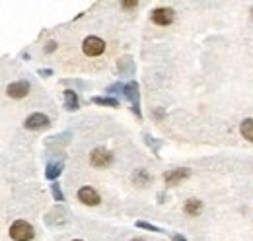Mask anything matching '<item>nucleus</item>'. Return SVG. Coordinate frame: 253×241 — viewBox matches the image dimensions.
Listing matches in <instances>:
<instances>
[{"instance_id":"nucleus-1","label":"nucleus","mask_w":253,"mask_h":241,"mask_svg":"<svg viewBox=\"0 0 253 241\" xmlns=\"http://www.w3.org/2000/svg\"><path fill=\"white\" fill-rule=\"evenodd\" d=\"M33 236H35V230L26 220H18L10 226V238L14 241H32Z\"/></svg>"},{"instance_id":"nucleus-2","label":"nucleus","mask_w":253,"mask_h":241,"mask_svg":"<svg viewBox=\"0 0 253 241\" xmlns=\"http://www.w3.org/2000/svg\"><path fill=\"white\" fill-rule=\"evenodd\" d=\"M125 97L130 101V109L132 113L142 119V113H140V91H138V84L136 82H128L125 86Z\"/></svg>"},{"instance_id":"nucleus-3","label":"nucleus","mask_w":253,"mask_h":241,"mask_svg":"<svg viewBox=\"0 0 253 241\" xmlns=\"http://www.w3.org/2000/svg\"><path fill=\"white\" fill-rule=\"evenodd\" d=\"M82 51H84V55H88V57H99V55L105 51V41L99 39V37H95V35H90V37L84 39Z\"/></svg>"},{"instance_id":"nucleus-4","label":"nucleus","mask_w":253,"mask_h":241,"mask_svg":"<svg viewBox=\"0 0 253 241\" xmlns=\"http://www.w3.org/2000/svg\"><path fill=\"white\" fill-rule=\"evenodd\" d=\"M90 163L94 167H107L113 163V154L105 148H95L90 154Z\"/></svg>"},{"instance_id":"nucleus-5","label":"nucleus","mask_w":253,"mask_h":241,"mask_svg":"<svg viewBox=\"0 0 253 241\" xmlns=\"http://www.w3.org/2000/svg\"><path fill=\"white\" fill-rule=\"evenodd\" d=\"M175 18V12L171 8H156L152 14H150V20L156 24V26H169Z\"/></svg>"},{"instance_id":"nucleus-6","label":"nucleus","mask_w":253,"mask_h":241,"mask_svg":"<svg viewBox=\"0 0 253 241\" xmlns=\"http://www.w3.org/2000/svg\"><path fill=\"white\" fill-rule=\"evenodd\" d=\"M49 124H51V120L47 115H43V113H33L30 115L26 122H24V126L28 128V130H41V128H49Z\"/></svg>"},{"instance_id":"nucleus-7","label":"nucleus","mask_w":253,"mask_h":241,"mask_svg":"<svg viewBox=\"0 0 253 241\" xmlns=\"http://www.w3.org/2000/svg\"><path fill=\"white\" fill-rule=\"evenodd\" d=\"M78 201L82 204H88V206H97L101 199H99V195H97L95 189H92V187H82L78 191Z\"/></svg>"},{"instance_id":"nucleus-8","label":"nucleus","mask_w":253,"mask_h":241,"mask_svg":"<svg viewBox=\"0 0 253 241\" xmlns=\"http://www.w3.org/2000/svg\"><path fill=\"white\" fill-rule=\"evenodd\" d=\"M191 175V171L187 167H177V169H169L168 173H164V181L166 185H177L181 181H185Z\"/></svg>"},{"instance_id":"nucleus-9","label":"nucleus","mask_w":253,"mask_h":241,"mask_svg":"<svg viewBox=\"0 0 253 241\" xmlns=\"http://www.w3.org/2000/svg\"><path fill=\"white\" fill-rule=\"evenodd\" d=\"M28 91H30V82H26V80L14 82V84H10V86L6 88V93H8L10 97H14V99H22V97H26Z\"/></svg>"},{"instance_id":"nucleus-10","label":"nucleus","mask_w":253,"mask_h":241,"mask_svg":"<svg viewBox=\"0 0 253 241\" xmlns=\"http://www.w3.org/2000/svg\"><path fill=\"white\" fill-rule=\"evenodd\" d=\"M80 101L74 90H64V109L66 111H78Z\"/></svg>"},{"instance_id":"nucleus-11","label":"nucleus","mask_w":253,"mask_h":241,"mask_svg":"<svg viewBox=\"0 0 253 241\" xmlns=\"http://www.w3.org/2000/svg\"><path fill=\"white\" fill-rule=\"evenodd\" d=\"M61 173H63V161H53V163H49L47 169H45V177L49 181H53V183L59 179Z\"/></svg>"},{"instance_id":"nucleus-12","label":"nucleus","mask_w":253,"mask_h":241,"mask_svg":"<svg viewBox=\"0 0 253 241\" xmlns=\"http://www.w3.org/2000/svg\"><path fill=\"white\" fill-rule=\"evenodd\" d=\"M117 70H119V74H125V76L132 74L134 72V62H132V59L128 55L123 57V59L117 62Z\"/></svg>"},{"instance_id":"nucleus-13","label":"nucleus","mask_w":253,"mask_h":241,"mask_svg":"<svg viewBox=\"0 0 253 241\" xmlns=\"http://www.w3.org/2000/svg\"><path fill=\"white\" fill-rule=\"evenodd\" d=\"M95 105H103V107H119V99L117 97H107V95H95L92 97Z\"/></svg>"},{"instance_id":"nucleus-14","label":"nucleus","mask_w":253,"mask_h":241,"mask_svg":"<svg viewBox=\"0 0 253 241\" xmlns=\"http://www.w3.org/2000/svg\"><path fill=\"white\" fill-rule=\"evenodd\" d=\"M183 210H185V214H189V216H197V214H201V210H203V202L197 201V199H189L185 202Z\"/></svg>"},{"instance_id":"nucleus-15","label":"nucleus","mask_w":253,"mask_h":241,"mask_svg":"<svg viewBox=\"0 0 253 241\" xmlns=\"http://www.w3.org/2000/svg\"><path fill=\"white\" fill-rule=\"evenodd\" d=\"M132 181H134V185L144 187V185L150 183V175L146 173V169H136V171L132 173Z\"/></svg>"},{"instance_id":"nucleus-16","label":"nucleus","mask_w":253,"mask_h":241,"mask_svg":"<svg viewBox=\"0 0 253 241\" xmlns=\"http://www.w3.org/2000/svg\"><path fill=\"white\" fill-rule=\"evenodd\" d=\"M240 132L244 138H248L250 142H253V119H246L240 124Z\"/></svg>"},{"instance_id":"nucleus-17","label":"nucleus","mask_w":253,"mask_h":241,"mask_svg":"<svg viewBox=\"0 0 253 241\" xmlns=\"http://www.w3.org/2000/svg\"><path fill=\"white\" fill-rule=\"evenodd\" d=\"M136 228H142V230H148V232H156V234H168L166 230H162V228L150 224V222H144V220H138L136 222Z\"/></svg>"},{"instance_id":"nucleus-18","label":"nucleus","mask_w":253,"mask_h":241,"mask_svg":"<svg viewBox=\"0 0 253 241\" xmlns=\"http://www.w3.org/2000/svg\"><path fill=\"white\" fill-rule=\"evenodd\" d=\"M125 86L126 84H121V82H115V84H111V86H107V93H109V95H117V93H119V95H125Z\"/></svg>"},{"instance_id":"nucleus-19","label":"nucleus","mask_w":253,"mask_h":241,"mask_svg":"<svg viewBox=\"0 0 253 241\" xmlns=\"http://www.w3.org/2000/svg\"><path fill=\"white\" fill-rule=\"evenodd\" d=\"M51 195H53V199H55L57 202H63L64 201V195H63V191H61V185H59L57 181L51 185Z\"/></svg>"},{"instance_id":"nucleus-20","label":"nucleus","mask_w":253,"mask_h":241,"mask_svg":"<svg viewBox=\"0 0 253 241\" xmlns=\"http://www.w3.org/2000/svg\"><path fill=\"white\" fill-rule=\"evenodd\" d=\"M144 142H146V144H148V146H150V148H152V152H154V154H156V156H158L160 144H162V142H158V140H154V138H152V136H150V134H144Z\"/></svg>"},{"instance_id":"nucleus-21","label":"nucleus","mask_w":253,"mask_h":241,"mask_svg":"<svg viewBox=\"0 0 253 241\" xmlns=\"http://www.w3.org/2000/svg\"><path fill=\"white\" fill-rule=\"evenodd\" d=\"M39 76L49 78V76H53V70H51V68H39Z\"/></svg>"},{"instance_id":"nucleus-22","label":"nucleus","mask_w":253,"mask_h":241,"mask_svg":"<svg viewBox=\"0 0 253 241\" xmlns=\"http://www.w3.org/2000/svg\"><path fill=\"white\" fill-rule=\"evenodd\" d=\"M136 6H138L136 0H125V2H123V8H126V10H128V8H136Z\"/></svg>"},{"instance_id":"nucleus-23","label":"nucleus","mask_w":253,"mask_h":241,"mask_svg":"<svg viewBox=\"0 0 253 241\" xmlns=\"http://www.w3.org/2000/svg\"><path fill=\"white\" fill-rule=\"evenodd\" d=\"M55 49H57V43H55V41H49L47 47H45V53H53Z\"/></svg>"},{"instance_id":"nucleus-24","label":"nucleus","mask_w":253,"mask_h":241,"mask_svg":"<svg viewBox=\"0 0 253 241\" xmlns=\"http://www.w3.org/2000/svg\"><path fill=\"white\" fill-rule=\"evenodd\" d=\"M171 240L173 241H187L183 236H179V234H171Z\"/></svg>"},{"instance_id":"nucleus-25","label":"nucleus","mask_w":253,"mask_h":241,"mask_svg":"<svg viewBox=\"0 0 253 241\" xmlns=\"http://www.w3.org/2000/svg\"><path fill=\"white\" fill-rule=\"evenodd\" d=\"M132 241H142V240H132Z\"/></svg>"},{"instance_id":"nucleus-26","label":"nucleus","mask_w":253,"mask_h":241,"mask_svg":"<svg viewBox=\"0 0 253 241\" xmlns=\"http://www.w3.org/2000/svg\"><path fill=\"white\" fill-rule=\"evenodd\" d=\"M72 241H80V240H72Z\"/></svg>"}]
</instances>
